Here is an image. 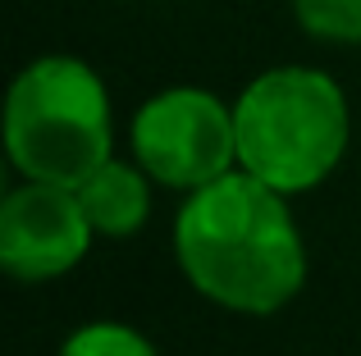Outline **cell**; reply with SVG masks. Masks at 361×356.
<instances>
[{
  "label": "cell",
  "instance_id": "obj_1",
  "mask_svg": "<svg viewBox=\"0 0 361 356\" xmlns=\"http://www.w3.org/2000/svg\"><path fill=\"white\" fill-rule=\"evenodd\" d=\"M288 201L247 170L188 192L174 215L178 274L220 311H283L307 284V242Z\"/></svg>",
  "mask_w": 361,
  "mask_h": 356
},
{
  "label": "cell",
  "instance_id": "obj_2",
  "mask_svg": "<svg viewBox=\"0 0 361 356\" xmlns=\"http://www.w3.org/2000/svg\"><path fill=\"white\" fill-rule=\"evenodd\" d=\"M238 170L283 196L316 192L343 165L353 142V110L325 69L274 64L256 73L233 101Z\"/></svg>",
  "mask_w": 361,
  "mask_h": 356
},
{
  "label": "cell",
  "instance_id": "obj_3",
  "mask_svg": "<svg viewBox=\"0 0 361 356\" xmlns=\"http://www.w3.org/2000/svg\"><path fill=\"white\" fill-rule=\"evenodd\" d=\"M5 155L18 178L78 187L115 155L110 87L78 55H37L5 96Z\"/></svg>",
  "mask_w": 361,
  "mask_h": 356
},
{
  "label": "cell",
  "instance_id": "obj_4",
  "mask_svg": "<svg viewBox=\"0 0 361 356\" xmlns=\"http://www.w3.org/2000/svg\"><path fill=\"white\" fill-rule=\"evenodd\" d=\"M128 146L156 187L188 196L238 170L233 101H220L206 87H165L133 110Z\"/></svg>",
  "mask_w": 361,
  "mask_h": 356
},
{
  "label": "cell",
  "instance_id": "obj_5",
  "mask_svg": "<svg viewBox=\"0 0 361 356\" xmlns=\"http://www.w3.org/2000/svg\"><path fill=\"white\" fill-rule=\"evenodd\" d=\"M97 242L78 192L23 178L0 201V265L18 284H51L82 265Z\"/></svg>",
  "mask_w": 361,
  "mask_h": 356
},
{
  "label": "cell",
  "instance_id": "obj_6",
  "mask_svg": "<svg viewBox=\"0 0 361 356\" xmlns=\"http://www.w3.org/2000/svg\"><path fill=\"white\" fill-rule=\"evenodd\" d=\"M151 187H156V178L142 170L137 160L110 155V160L101 165V170H92L73 192H78L97 238L123 242L151 220Z\"/></svg>",
  "mask_w": 361,
  "mask_h": 356
},
{
  "label": "cell",
  "instance_id": "obj_7",
  "mask_svg": "<svg viewBox=\"0 0 361 356\" xmlns=\"http://www.w3.org/2000/svg\"><path fill=\"white\" fill-rule=\"evenodd\" d=\"M298 27L325 46H361V0H288Z\"/></svg>",
  "mask_w": 361,
  "mask_h": 356
},
{
  "label": "cell",
  "instance_id": "obj_8",
  "mask_svg": "<svg viewBox=\"0 0 361 356\" xmlns=\"http://www.w3.org/2000/svg\"><path fill=\"white\" fill-rule=\"evenodd\" d=\"M55 356H160V352H156V343L142 329H133V324L92 320V324H78V329L60 343Z\"/></svg>",
  "mask_w": 361,
  "mask_h": 356
}]
</instances>
